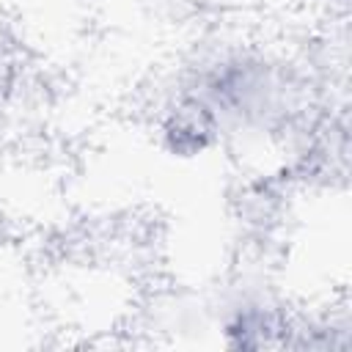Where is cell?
<instances>
[{"label": "cell", "mask_w": 352, "mask_h": 352, "mask_svg": "<svg viewBox=\"0 0 352 352\" xmlns=\"http://www.w3.org/2000/svg\"><path fill=\"white\" fill-rule=\"evenodd\" d=\"M314 85L302 63L267 44H220L190 63L165 113L220 143H286L311 126Z\"/></svg>", "instance_id": "cell-1"}, {"label": "cell", "mask_w": 352, "mask_h": 352, "mask_svg": "<svg viewBox=\"0 0 352 352\" xmlns=\"http://www.w3.org/2000/svg\"><path fill=\"white\" fill-rule=\"evenodd\" d=\"M220 330L226 333L228 346L256 349V346H270L280 338L286 344V330H292V324L275 302L264 297H242L228 305Z\"/></svg>", "instance_id": "cell-2"}]
</instances>
